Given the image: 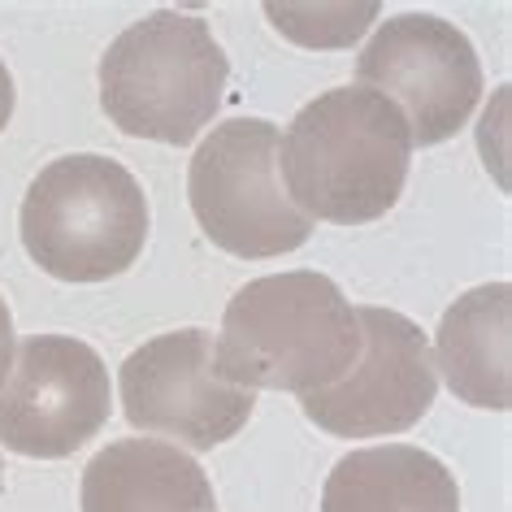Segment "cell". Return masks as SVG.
<instances>
[{
  "label": "cell",
  "mask_w": 512,
  "mask_h": 512,
  "mask_svg": "<svg viewBox=\"0 0 512 512\" xmlns=\"http://www.w3.org/2000/svg\"><path fill=\"white\" fill-rule=\"evenodd\" d=\"M148 226L139 178L96 152L44 165L18 213L22 248L61 283H105L126 274L144 252Z\"/></svg>",
  "instance_id": "cell-4"
},
{
  "label": "cell",
  "mask_w": 512,
  "mask_h": 512,
  "mask_svg": "<svg viewBox=\"0 0 512 512\" xmlns=\"http://www.w3.org/2000/svg\"><path fill=\"white\" fill-rule=\"evenodd\" d=\"M118 391L135 430L191 452L235 439L256 408V391L217 374V343L209 330H174L139 343L118 369Z\"/></svg>",
  "instance_id": "cell-6"
},
{
  "label": "cell",
  "mask_w": 512,
  "mask_h": 512,
  "mask_svg": "<svg viewBox=\"0 0 512 512\" xmlns=\"http://www.w3.org/2000/svg\"><path fill=\"white\" fill-rule=\"evenodd\" d=\"M230 61L209 22L157 9L100 57V109L118 131L152 144H191L222 109Z\"/></svg>",
  "instance_id": "cell-3"
},
{
  "label": "cell",
  "mask_w": 512,
  "mask_h": 512,
  "mask_svg": "<svg viewBox=\"0 0 512 512\" xmlns=\"http://www.w3.org/2000/svg\"><path fill=\"white\" fill-rule=\"evenodd\" d=\"M378 0L361 5H265V18L300 48H348L369 22L378 18Z\"/></svg>",
  "instance_id": "cell-13"
},
{
  "label": "cell",
  "mask_w": 512,
  "mask_h": 512,
  "mask_svg": "<svg viewBox=\"0 0 512 512\" xmlns=\"http://www.w3.org/2000/svg\"><path fill=\"white\" fill-rule=\"evenodd\" d=\"M217 374L243 391H326L361 356L348 296L317 270L270 274L239 287L222 313Z\"/></svg>",
  "instance_id": "cell-2"
},
{
  "label": "cell",
  "mask_w": 512,
  "mask_h": 512,
  "mask_svg": "<svg viewBox=\"0 0 512 512\" xmlns=\"http://www.w3.org/2000/svg\"><path fill=\"white\" fill-rule=\"evenodd\" d=\"M109 369L92 343L31 335L14 343L0 378V443L31 460H61L92 443L109 421Z\"/></svg>",
  "instance_id": "cell-7"
},
{
  "label": "cell",
  "mask_w": 512,
  "mask_h": 512,
  "mask_svg": "<svg viewBox=\"0 0 512 512\" xmlns=\"http://www.w3.org/2000/svg\"><path fill=\"white\" fill-rule=\"evenodd\" d=\"M413 135L374 87H335L309 100L278 144V174L309 222L365 226L395 209L408 183Z\"/></svg>",
  "instance_id": "cell-1"
},
{
  "label": "cell",
  "mask_w": 512,
  "mask_h": 512,
  "mask_svg": "<svg viewBox=\"0 0 512 512\" xmlns=\"http://www.w3.org/2000/svg\"><path fill=\"white\" fill-rule=\"evenodd\" d=\"M283 131L265 118H230L213 126L191 157L187 200L191 213L222 248L243 261H265L309 243L313 222L291 204L278 174Z\"/></svg>",
  "instance_id": "cell-5"
},
{
  "label": "cell",
  "mask_w": 512,
  "mask_h": 512,
  "mask_svg": "<svg viewBox=\"0 0 512 512\" xmlns=\"http://www.w3.org/2000/svg\"><path fill=\"white\" fill-rule=\"evenodd\" d=\"M356 322H361V356L335 387L300 395L304 417L339 439L413 430L439 395V369L426 335L404 313L378 304H361Z\"/></svg>",
  "instance_id": "cell-9"
},
{
  "label": "cell",
  "mask_w": 512,
  "mask_h": 512,
  "mask_svg": "<svg viewBox=\"0 0 512 512\" xmlns=\"http://www.w3.org/2000/svg\"><path fill=\"white\" fill-rule=\"evenodd\" d=\"M14 317H9V304H5V296H0V378H5V369H9V361H14Z\"/></svg>",
  "instance_id": "cell-14"
},
{
  "label": "cell",
  "mask_w": 512,
  "mask_h": 512,
  "mask_svg": "<svg viewBox=\"0 0 512 512\" xmlns=\"http://www.w3.org/2000/svg\"><path fill=\"white\" fill-rule=\"evenodd\" d=\"M434 369L456 400L473 408H512V287L486 283L465 291L439 322Z\"/></svg>",
  "instance_id": "cell-11"
},
{
  "label": "cell",
  "mask_w": 512,
  "mask_h": 512,
  "mask_svg": "<svg viewBox=\"0 0 512 512\" xmlns=\"http://www.w3.org/2000/svg\"><path fill=\"white\" fill-rule=\"evenodd\" d=\"M83 512H217V495L183 447L139 434L87 460Z\"/></svg>",
  "instance_id": "cell-10"
},
{
  "label": "cell",
  "mask_w": 512,
  "mask_h": 512,
  "mask_svg": "<svg viewBox=\"0 0 512 512\" xmlns=\"http://www.w3.org/2000/svg\"><path fill=\"white\" fill-rule=\"evenodd\" d=\"M322 512H460V486L421 447H365L330 469Z\"/></svg>",
  "instance_id": "cell-12"
},
{
  "label": "cell",
  "mask_w": 512,
  "mask_h": 512,
  "mask_svg": "<svg viewBox=\"0 0 512 512\" xmlns=\"http://www.w3.org/2000/svg\"><path fill=\"white\" fill-rule=\"evenodd\" d=\"M356 79L404 113L413 148L452 139L482 100V66L469 35L434 14L382 22L361 48Z\"/></svg>",
  "instance_id": "cell-8"
},
{
  "label": "cell",
  "mask_w": 512,
  "mask_h": 512,
  "mask_svg": "<svg viewBox=\"0 0 512 512\" xmlns=\"http://www.w3.org/2000/svg\"><path fill=\"white\" fill-rule=\"evenodd\" d=\"M0 482H5V460H0Z\"/></svg>",
  "instance_id": "cell-16"
},
{
  "label": "cell",
  "mask_w": 512,
  "mask_h": 512,
  "mask_svg": "<svg viewBox=\"0 0 512 512\" xmlns=\"http://www.w3.org/2000/svg\"><path fill=\"white\" fill-rule=\"evenodd\" d=\"M9 118H14V79H9L5 61H0V131L9 126Z\"/></svg>",
  "instance_id": "cell-15"
}]
</instances>
